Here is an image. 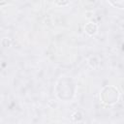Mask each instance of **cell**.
Instances as JSON below:
<instances>
[{
    "label": "cell",
    "instance_id": "obj_1",
    "mask_svg": "<svg viewBox=\"0 0 124 124\" xmlns=\"http://www.w3.org/2000/svg\"><path fill=\"white\" fill-rule=\"evenodd\" d=\"M118 97H119L118 90L113 86L105 87L101 93L102 102L107 105H111V104L116 103L118 101Z\"/></svg>",
    "mask_w": 124,
    "mask_h": 124
},
{
    "label": "cell",
    "instance_id": "obj_2",
    "mask_svg": "<svg viewBox=\"0 0 124 124\" xmlns=\"http://www.w3.org/2000/svg\"><path fill=\"white\" fill-rule=\"evenodd\" d=\"M108 2L116 8L124 9V0H108Z\"/></svg>",
    "mask_w": 124,
    "mask_h": 124
},
{
    "label": "cell",
    "instance_id": "obj_3",
    "mask_svg": "<svg viewBox=\"0 0 124 124\" xmlns=\"http://www.w3.org/2000/svg\"><path fill=\"white\" fill-rule=\"evenodd\" d=\"M54 2L57 4V5H66V4H68V2H69V0H54Z\"/></svg>",
    "mask_w": 124,
    "mask_h": 124
},
{
    "label": "cell",
    "instance_id": "obj_4",
    "mask_svg": "<svg viewBox=\"0 0 124 124\" xmlns=\"http://www.w3.org/2000/svg\"><path fill=\"white\" fill-rule=\"evenodd\" d=\"M6 2H8V0H1V5H4Z\"/></svg>",
    "mask_w": 124,
    "mask_h": 124
}]
</instances>
